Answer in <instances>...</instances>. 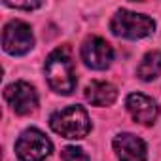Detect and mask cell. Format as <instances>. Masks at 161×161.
<instances>
[{
    "instance_id": "13",
    "label": "cell",
    "mask_w": 161,
    "mask_h": 161,
    "mask_svg": "<svg viewBox=\"0 0 161 161\" xmlns=\"http://www.w3.org/2000/svg\"><path fill=\"white\" fill-rule=\"evenodd\" d=\"M6 6L10 8H15V10H36L42 6V2H25V4H19V2H4Z\"/></svg>"
},
{
    "instance_id": "7",
    "label": "cell",
    "mask_w": 161,
    "mask_h": 161,
    "mask_svg": "<svg viewBox=\"0 0 161 161\" xmlns=\"http://www.w3.org/2000/svg\"><path fill=\"white\" fill-rule=\"evenodd\" d=\"M82 59H84V63L89 68L104 70V68L110 66V63L114 59V49H112V46L104 38L91 36L82 46Z\"/></svg>"
},
{
    "instance_id": "11",
    "label": "cell",
    "mask_w": 161,
    "mask_h": 161,
    "mask_svg": "<svg viewBox=\"0 0 161 161\" xmlns=\"http://www.w3.org/2000/svg\"><path fill=\"white\" fill-rule=\"evenodd\" d=\"M136 74L140 80L144 82H152L155 80L159 74H161V51H150L142 57L138 68H136Z\"/></svg>"
},
{
    "instance_id": "4",
    "label": "cell",
    "mask_w": 161,
    "mask_h": 161,
    "mask_svg": "<svg viewBox=\"0 0 161 161\" xmlns=\"http://www.w3.org/2000/svg\"><path fill=\"white\" fill-rule=\"evenodd\" d=\"M53 150L51 140L38 129H27L15 142V153L21 161H44Z\"/></svg>"
},
{
    "instance_id": "6",
    "label": "cell",
    "mask_w": 161,
    "mask_h": 161,
    "mask_svg": "<svg viewBox=\"0 0 161 161\" xmlns=\"http://www.w3.org/2000/svg\"><path fill=\"white\" fill-rule=\"evenodd\" d=\"M4 97L8 101V104L14 108L15 114L19 116H27V114H32L38 106V93L36 89L27 84V82H15V84H10L6 89H4Z\"/></svg>"
},
{
    "instance_id": "2",
    "label": "cell",
    "mask_w": 161,
    "mask_h": 161,
    "mask_svg": "<svg viewBox=\"0 0 161 161\" xmlns=\"http://www.w3.org/2000/svg\"><path fill=\"white\" fill-rule=\"evenodd\" d=\"M49 125L57 135H61L64 138H72V140L84 138L91 131V121H89L86 108L78 106V104L57 110L49 118Z\"/></svg>"
},
{
    "instance_id": "1",
    "label": "cell",
    "mask_w": 161,
    "mask_h": 161,
    "mask_svg": "<svg viewBox=\"0 0 161 161\" xmlns=\"http://www.w3.org/2000/svg\"><path fill=\"white\" fill-rule=\"evenodd\" d=\"M46 78L47 84L55 93L70 95L76 87V72L70 49L66 46H61L53 49L46 59Z\"/></svg>"
},
{
    "instance_id": "10",
    "label": "cell",
    "mask_w": 161,
    "mask_h": 161,
    "mask_svg": "<svg viewBox=\"0 0 161 161\" xmlns=\"http://www.w3.org/2000/svg\"><path fill=\"white\" fill-rule=\"evenodd\" d=\"M118 97V89L108 82H91L86 87V99L93 106H110Z\"/></svg>"
},
{
    "instance_id": "12",
    "label": "cell",
    "mask_w": 161,
    "mask_h": 161,
    "mask_svg": "<svg viewBox=\"0 0 161 161\" xmlns=\"http://www.w3.org/2000/svg\"><path fill=\"white\" fill-rule=\"evenodd\" d=\"M63 161H89V155L82 150V148H76V146H66L61 153Z\"/></svg>"
},
{
    "instance_id": "9",
    "label": "cell",
    "mask_w": 161,
    "mask_h": 161,
    "mask_svg": "<svg viewBox=\"0 0 161 161\" xmlns=\"http://www.w3.org/2000/svg\"><path fill=\"white\" fill-rule=\"evenodd\" d=\"M114 152L119 161H146L144 140L131 133H121L114 138Z\"/></svg>"
},
{
    "instance_id": "8",
    "label": "cell",
    "mask_w": 161,
    "mask_h": 161,
    "mask_svg": "<svg viewBox=\"0 0 161 161\" xmlns=\"http://www.w3.org/2000/svg\"><path fill=\"white\" fill-rule=\"evenodd\" d=\"M125 106L133 116V119L138 121L140 125H153L159 116L157 103L144 93H131L125 101Z\"/></svg>"
},
{
    "instance_id": "5",
    "label": "cell",
    "mask_w": 161,
    "mask_h": 161,
    "mask_svg": "<svg viewBox=\"0 0 161 161\" xmlns=\"http://www.w3.org/2000/svg\"><path fill=\"white\" fill-rule=\"evenodd\" d=\"M2 46L10 55H25L34 46V34L25 21H10L2 32Z\"/></svg>"
},
{
    "instance_id": "3",
    "label": "cell",
    "mask_w": 161,
    "mask_h": 161,
    "mask_svg": "<svg viewBox=\"0 0 161 161\" xmlns=\"http://www.w3.org/2000/svg\"><path fill=\"white\" fill-rule=\"evenodd\" d=\"M110 29L119 38L138 40V38L150 36L155 29V23L152 17H148L144 14H135L129 10H118L116 15L112 17Z\"/></svg>"
}]
</instances>
